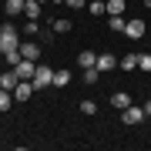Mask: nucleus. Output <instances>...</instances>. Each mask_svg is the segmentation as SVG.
<instances>
[{
  "instance_id": "obj_1",
  "label": "nucleus",
  "mask_w": 151,
  "mask_h": 151,
  "mask_svg": "<svg viewBox=\"0 0 151 151\" xmlns=\"http://www.w3.org/2000/svg\"><path fill=\"white\" fill-rule=\"evenodd\" d=\"M17 47H20V34H17V27L7 20L4 27H0V50L7 54V50H17Z\"/></svg>"
},
{
  "instance_id": "obj_2",
  "label": "nucleus",
  "mask_w": 151,
  "mask_h": 151,
  "mask_svg": "<svg viewBox=\"0 0 151 151\" xmlns=\"http://www.w3.org/2000/svg\"><path fill=\"white\" fill-rule=\"evenodd\" d=\"M54 84V70H50L47 64H37V70H34V91H44V87Z\"/></svg>"
},
{
  "instance_id": "obj_3",
  "label": "nucleus",
  "mask_w": 151,
  "mask_h": 151,
  "mask_svg": "<svg viewBox=\"0 0 151 151\" xmlns=\"http://www.w3.org/2000/svg\"><path fill=\"white\" fill-rule=\"evenodd\" d=\"M145 118H148V114H145V108H134V104H128V108H124V114H121V121L128 124V128H134V124H141Z\"/></svg>"
},
{
  "instance_id": "obj_4",
  "label": "nucleus",
  "mask_w": 151,
  "mask_h": 151,
  "mask_svg": "<svg viewBox=\"0 0 151 151\" xmlns=\"http://www.w3.org/2000/svg\"><path fill=\"white\" fill-rule=\"evenodd\" d=\"M14 70H17V77H20V81H34V70H37V60H27V57H20Z\"/></svg>"
},
{
  "instance_id": "obj_5",
  "label": "nucleus",
  "mask_w": 151,
  "mask_h": 151,
  "mask_svg": "<svg viewBox=\"0 0 151 151\" xmlns=\"http://www.w3.org/2000/svg\"><path fill=\"white\" fill-rule=\"evenodd\" d=\"M124 37L141 40V37H145V20H138V17H134V20H128V24H124Z\"/></svg>"
},
{
  "instance_id": "obj_6",
  "label": "nucleus",
  "mask_w": 151,
  "mask_h": 151,
  "mask_svg": "<svg viewBox=\"0 0 151 151\" xmlns=\"http://www.w3.org/2000/svg\"><path fill=\"white\" fill-rule=\"evenodd\" d=\"M30 94H34V81H17V87H14V97H17V104L30 101Z\"/></svg>"
},
{
  "instance_id": "obj_7",
  "label": "nucleus",
  "mask_w": 151,
  "mask_h": 151,
  "mask_svg": "<svg viewBox=\"0 0 151 151\" xmlns=\"http://www.w3.org/2000/svg\"><path fill=\"white\" fill-rule=\"evenodd\" d=\"M20 54L27 57V60H37L40 57V44L37 40H20Z\"/></svg>"
},
{
  "instance_id": "obj_8",
  "label": "nucleus",
  "mask_w": 151,
  "mask_h": 151,
  "mask_svg": "<svg viewBox=\"0 0 151 151\" xmlns=\"http://www.w3.org/2000/svg\"><path fill=\"white\" fill-rule=\"evenodd\" d=\"M97 70H101V74L104 70H118V57L114 54H97Z\"/></svg>"
},
{
  "instance_id": "obj_9",
  "label": "nucleus",
  "mask_w": 151,
  "mask_h": 151,
  "mask_svg": "<svg viewBox=\"0 0 151 151\" xmlns=\"http://www.w3.org/2000/svg\"><path fill=\"white\" fill-rule=\"evenodd\" d=\"M17 81H20V77H17V70H14V67H10V70H0V87L14 91V87H17Z\"/></svg>"
},
{
  "instance_id": "obj_10",
  "label": "nucleus",
  "mask_w": 151,
  "mask_h": 151,
  "mask_svg": "<svg viewBox=\"0 0 151 151\" xmlns=\"http://www.w3.org/2000/svg\"><path fill=\"white\" fill-rule=\"evenodd\" d=\"M111 104H114L118 111H124V108L131 104V94H128V91H114V94H111Z\"/></svg>"
},
{
  "instance_id": "obj_11",
  "label": "nucleus",
  "mask_w": 151,
  "mask_h": 151,
  "mask_svg": "<svg viewBox=\"0 0 151 151\" xmlns=\"http://www.w3.org/2000/svg\"><path fill=\"white\" fill-rule=\"evenodd\" d=\"M77 64H81L84 70L87 67H97V54H94V50H81V54H77Z\"/></svg>"
},
{
  "instance_id": "obj_12",
  "label": "nucleus",
  "mask_w": 151,
  "mask_h": 151,
  "mask_svg": "<svg viewBox=\"0 0 151 151\" xmlns=\"http://www.w3.org/2000/svg\"><path fill=\"white\" fill-rule=\"evenodd\" d=\"M24 4H27V0H7V4H4V14H7V17L24 14Z\"/></svg>"
},
{
  "instance_id": "obj_13",
  "label": "nucleus",
  "mask_w": 151,
  "mask_h": 151,
  "mask_svg": "<svg viewBox=\"0 0 151 151\" xmlns=\"http://www.w3.org/2000/svg\"><path fill=\"white\" fill-rule=\"evenodd\" d=\"M124 0H108V17H124Z\"/></svg>"
},
{
  "instance_id": "obj_14",
  "label": "nucleus",
  "mask_w": 151,
  "mask_h": 151,
  "mask_svg": "<svg viewBox=\"0 0 151 151\" xmlns=\"http://www.w3.org/2000/svg\"><path fill=\"white\" fill-rule=\"evenodd\" d=\"M87 14H94V17L108 14V0H91V4H87Z\"/></svg>"
},
{
  "instance_id": "obj_15",
  "label": "nucleus",
  "mask_w": 151,
  "mask_h": 151,
  "mask_svg": "<svg viewBox=\"0 0 151 151\" xmlns=\"http://www.w3.org/2000/svg\"><path fill=\"white\" fill-rule=\"evenodd\" d=\"M118 67H121V70H134V67H138V54H124V57L118 60Z\"/></svg>"
},
{
  "instance_id": "obj_16",
  "label": "nucleus",
  "mask_w": 151,
  "mask_h": 151,
  "mask_svg": "<svg viewBox=\"0 0 151 151\" xmlns=\"http://www.w3.org/2000/svg\"><path fill=\"white\" fill-rule=\"evenodd\" d=\"M10 104H14V91L0 87V111H10Z\"/></svg>"
},
{
  "instance_id": "obj_17",
  "label": "nucleus",
  "mask_w": 151,
  "mask_h": 151,
  "mask_svg": "<svg viewBox=\"0 0 151 151\" xmlns=\"http://www.w3.org/2000/svg\"><path fill=\"white\" fill-rule=\"evenodd\" d=\"M50 27H54L57 34H67V30H70V20H67V17H57V20L50 24Z\"/></svg>"
},
{
  "instance_id": "obj_18",
  "label": "nucleus",
  "mask_w": 151,
  "mask_h": 151,
  "mask_svg": "<svg viewBox=\"0 0 151 151\" xmlns=\"http://www.w3.org/2000/svg\"><path fill=\"white\" fill-rule=\"evenodd\" d=\"M97 77H101L97 67H87V70H84V84H97Z\"/></svg>"
},
{
  "instance_id": "obj_19",
  "label": "nucleus",
  "mask_w": 151,
  "mask_h": 151,
  "mask_svg": "<svg viewBox=\"0 0 151 151\" xmlns=\"http://www.w3.org/2000/svg\"><path fill=\"white\" fill-rule=\"evenodd\" d=\"M24 54H20V47H17V50H7V54H4V60H7V64H10V67H17V60H20Z\"/></svg>"
},
{
  "instance_id": "obj_20",
  "label": "nucleus",
  "mask_w": 151,
  "mask_h": 151,
  "mask_svg": "<svg viewBox=\"0 0 151 151\" xmlns=\"http://www.w3.org/2000/svg\"><path fill=\"white\" fill-rule=\"evenodd\" d=\"M70 81V74H67V70H54V87H64Z\"/></svg>"
},
{
  "instance_id": "obj_21",
  "label": "nucleus",
  "mask_w": 151,
  "mask_h": 151,
  "mask_svg": "<svg viewBox=\"0 0 151 151\" xmlns=\"http://www.w3.org/2000/svg\"><path fill=\"white\" fill-rule=\"evenodd\" d=\"M81 114H97V104L91 101V97H84V101H81Z\"/></svg>"
},
{
  "instance_id": "obj_22",
  "label": "nucleus",
  "mask_w": 151,
  "mask_h": 151,
  "mask_svg": "<svg viewBox=\"0 0 151 151\" xmlns=\"http://www.w3.org/2000/svg\"><path fill=\"white\" fill-rule=\"evenodd\" d=\"M124 24H128V20H124V17H111V20H108V27L121 34V30H124Z\"/></svg>"
},
{
  "instance_id": "obj_23",
  "label": "nucleus",
  "mask_w": 151,
  "mask_h": 151,
  "mask_svg": "<svg viewBox=\"0 0 151 151\" xmlns=\"http://www.w3.org/2000/svg\"><path fill=\"white\" fill-rule=\"evenodd\" d=\"M138 67H141V70H148V74H151V54H138Z\"/></svg>"
},
{
  "instance_id": "obj_24",
  "label": "nucleus",
  "mask_w": 151,
  "mask_h": 151,
  "mask_svg": "<svg viewBox=\"0 0 151 151\" xmlns=\"http://www.w3.org/2000/svg\"><path fill=\"white\" fill-rule=\"evenodd\" d=\"M70 10H87V0H64Z\"/></svg>"
},
{
  "instance_id": "obj_25",
  "label": "nucleus",
  "mask_w": 151,
  "mask_h": 151,
  "mask_svg": "<svg viewBox=\"0 0 151 151\" xmlns=\"http://www.w3.org/2000/svg\"><path fill=\"white\" fill-rule=\"evenodd\" d=\"M24 34H40V24L37 20H27V24H24Z\"/></svg>"
},
{
  "instance_id": "obj_26",
  "label": "nucleus",
  "mask_w": 151,
  "mask_h": 151,
  "mask_svg": "<svg viewBox=\"0 0 151 151\" xmlns=\"http://www.w3.org/2000/svg\"><path fill=\"white\" fill-rule=\"evenodd\" d=\"M145 114H148V118H151V97H148V101H145Z\"/></svg>"
},
{
  "instance_id": "obj_27",
  "label": "nucleus",
  "mask_w": 151,
  "mask_h": 151,
  "mask_svg": "<svg viewBox=\"0 0 151 151\" xmlns=\"http://www.w3.org/2000/svg\"><path fill=\"white\" fill-rule=\"evenodd\" d=\"M50 4H64V0H50Z\"/></svg>"
}]
</instances>
